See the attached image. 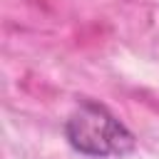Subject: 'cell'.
Returning <instances> with one entry per match:
<instances>
[{"mask_svg": "<svg viewBox=\"0 0 159 159\" xmlns=\"http://www.w3.org/2000/svg\"><path fill=\"white\" fill-rule=\"evenodd\" d=\"M67 144L92 159L127 157L137 149L134 132L102 102L82 99L65 119Z\"/></svg>", "mask_w": 159, "mask_h": 159, "instance_id": "6da1fadb", "label": "cell"}]
</instances>
